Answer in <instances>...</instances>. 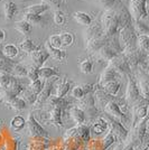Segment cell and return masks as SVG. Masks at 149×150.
Returning a JSON list of instances; mask_svg holds the SVG:
<instances>
[{"instance_id":"cell-25","label":"cell","mask_w":149,"mask_h":150,"mask_svg":"<svg viewBox=\"0 0 149 150\" xmlns=\"http://www.w3.org/2000/svg\"><path fill=\"white\" fill-rule=\"evenodd\" d=\"M4 13L6 20H13V17L18 13V7L13 1H7L4 5Z\"/></svg>"},{"instance_id":"cell-15","label":"cell","mask_w":149,"mask_h":150,"mask_svg":"<svg viewBox=\"0 0 149 150\" xmlns=\"http://www.w3.org/2000/svg\"><path fill=\"white\" fill-rule=\"evenodd\" d=\"M48 57H50V54L47 53V50H42L40 47H38V50H36L31 54L33 66H35L37 69H42L45 62L48 59Z\"/></svg>"},{"instance_id":"cell-34","label":"cell","mask_w":149,"mask_h":150,"mask_svg":"<svg viewBox=\"0 0 149 150\" xmlns=\"http://www.w3.org/2000/svg\"><path fill=\"white\" fill-rule=\"evenodd\" d=\"M76 130H77L76 137L80 138V140L84 141V142H87L90 140V128L87 125H79L76 127Z\"/></svg>"},{"instance_id":"cell-8","label":"cell","mask_w":149,"mask_h":150,"mask_svg":"<svg viewBox=\"0 0 149 150\" xmlns=\"http://www.w3.org/2000/svg\"><path fill=\"white\" fill-rule=\"evenodd\" d=\"M122 100H118L116 96L110 100L108 103L106 104V106L103 108V111L106 114H109L113 118L118 119L120 122H122L124 125H129L130 123V119L128 117L127 113H124L122 110H121V106H120V103H121Z\"/></svg>"},{"instance_id":"cell-38","label":"cell","mask_w":149,"mask_h":150,"mask_svg":"<svg viewBox=\"0 0 149 150\" xmlns=\"http://www.w3.org/2000/svg\"><path fill=\"white\" fill-rule=\"evenodd\" d=\"M133 28H135L137 35H148L149 36V27L143 20L133 21Z\"/></svg>"},{"instance_id":"cell-24","label":"cell","mask_w":149,"mask_h":150,"mask_svg":"<svg viewBox=\"0 0 149 150\" xmlns=\"http://www.w3.org/2000/svg\"><path fill=\"white\" fill-rule=\"evenodd\" d=\"M71 84H72V82H70L67 80V77L64 76L62 79V81H61V83L56 88V94H55L56 98H65V95L71 90Z\"/></svg>"},{"instance_id":"cell-40","label":"cell","mask_w":149,"mask_h":150,"mask_svg":"<svg viewBox=\"0 0 149 150\" xmlns=\"http://www.w3.org/2000/svg\"><path fill=\"white\" fill-rule=\"evenodd\" d=\"M137 44L138 47L143 50L149 53V36L148 35H138L137 36Z\"/></svg>"},{"instance_id":"cell-36","label":"cell","mask_w":149,"mask_h":150,"mask_svg":"<svg viewBox=\"0 0 149 150\" xmlns=\"http://www.w3.org/2000/svg\"><path fill=\"white\" fill-rule=\"evenodd\" d=\"M116 140H117V137L112 133L111 131L109 132L108 134H106V137H104L101 141H100V146H101V149L102 150H106L110 146L116 142Z\"/></svg>"},{"instance_id":"cell-7","label":"cell","mask_w":149,"mask_h":150,"mask_svg":"<svg viewBox=\"0 0 149 150\" xmlns=\"http://www.w3.org/2000/svg\"><path fill=\"white\" fill-rule=\"evenodd\" d=\"M77 106L81 108L82 110L84 111L87 120H89V121H94L95 119L99 118L100 109L96 106V103H95V100H94L93 92L87 94L82 100H80Z\"/></svg>"},{"instance_id":"cell-47","label":"cell","mask_w":149,"mask_h":150,"mask_svg":"<svg viewBox=\"0 0 149 150\" xmlns=\"http://www.w3.org/2000/svg\"><path fill=\"white\" fill-rule=\"evenodd\" d=\"M54 23H55V25H63L64 24V21H65V16H64V13H63L62 10H60V9H57L55 10V13H54Z\"/></svg>"},{"instance_id":"cell-14","label":"cell","mask_w":149,"mask_h":150,"mask_svg":"<svg viewBox=\"0 0 149 150\" xmlns=\"http://www.w3.org/2000/svg\"><path fill=\"white\" fill-rule=\"evenodd\" d=\"M137 84L140 90V93L145 99L149 100V72L145 69H139L136 71Z\"/></svg>"},{"instance_id":"cell-21","label":"cell","mask_w":149,"mask_h":150,"mask_svg":"<svg viewBox=\"0 0 149 150\" xmlns=\"http://www.w3.org/2000/svg\"><path fill=\"white\" fill-rule=\"evenodd\" d=\"M44 48L47 50V53L50 54V56H52L56 61H61L62 62V61H64L66 58V52L65 50H62V48H55V47L50 46L48 42L45 43Z\"/></svg>"},{"instance_id":"cell-44","label":"cell","mask_w":149,"mask_h":150,"mask_svg":"<svg viewBox=\"0 0 149 150\" xmlns=\"http://www.w3.org/2000/svg\"><path fill=\"white\" fill-rule=\"evenodd\" d=\"M27 79L31 82H35L39 80V69L35 67V66H31L28 67V71H27Z\"/></svg>"},{"instance_id":"cell-45","label":"cell","mask_w":149,"mask_h":150,"mask_svg":"<svg viewBox=\"0 0 149 150\" xmlns=\"http://www.w3.org/2000/svg\"><path fill=\"white\" fill-rule=\"evenodd\" d=\"M43 86H44L43 81L39 79V80H37V81H35V82H31L29 88H29V90H31L34 94L38 95V94L40 93V91L43 90Z\"/></svg>"},{"instance_id":"cell-13","label":"cell","mask_w":149,"mask_h":150,"mask_svg":"<svg viewBox=\"0 0 149 150\" xmlns=\"http://www.w3.org/2000/svg\"><path fill=\"white\" fill-rule=\"evenodd\" d=\"M26 125H27L28 132H29V134H31V137H34V138H47L48 137L47 131L38 123V121L35 119L34 113L33 112H31L28 114V118L26 120Z\"/></svg>"},{"instance_id":"cell-51","label":"cell","mask_w":149,"mask_h":150,"mask_svg":"<svg viewBox=\"0 0 149 150\" xmlns=\"http://www.w3.org/2000/svg\"><path fill=\"white\" fill-rule=\"evenodd\" d=\"M147 119H149V106H148V114H147V117H146V119L145 120H147Z\"/></svg>"},{"instance_id":"cell-6","label":"cell","mask_w":149,"mask_h":150,"mask_svg":"<svg viewBox=\"0 0 149 150\" xmlns=\"http://www.w3.org/2000/svg\"><path fill=\"white\" fill-rule=\"evenodd\" d=\"M127 77H128V83H127V88H126V94H124V101L127 105L132 108L135 104L141 102L145 98L140 93V90L138 88L135 76L132 74H129L127 75Z\"/></svg>"},{"instance_id":"cell-32","label":"cell","mask_w":149,"mask_h":150,"mask_svg":"<svg viewBox=\"0 0 149 150\" xmlns=\"http://www.w3.org/2000/svg\"><path fill=\"white\" fill-rule=\"evenodd\" d=\"M15 80V76L8 73H0V91L8 88Z\"/></svg>"},{"instance_id":"cell-46","label":"cell","mask_w":149,"mask_h":150,"mask_svg":"<svg viewBox=\"0 0 149 150\" xmlns=\"http://www.w3.org/2000/svg\"><path fill=\"white\" fill-rule=\"evenodd\" d=\"M48 43L50 46L55 48H61L62 47V40H61V35H52L48 38Z\"/></svg>"},{"instance_id":"cell-37","label":"cell","mask_w":149,"mask_h":150,"mask_svg":"<svg viewBox=\"0 0 149 150\" xmlns=\"http://www.w3.org/2000/svg\"><path fill=\"white\" fill-rule=\"evenodd\" d=\"M79 69L80 72L83 74H91L93 72V62L91 59H83L80 64H79Z\"/></svg>"},{"instance_id":"cell-16","label":"cell","mask_w":149,"mask_h":150,"mask_svg":"<svg viewBox=\"0 0 149 150\" xmlns=\"http://www.w3.org/2000/svg\"><path fill=\"white\" fill-rule=\"evenodd\" d=\"M94 85L92 84H81V85H76L71 90V95L76 99V100H82L87 94L93 92Z\"/></svg>"},{"instance_id":"cell-30","label":"cell","mask_w":149,"mask_h":150,"mask_svg":"<svg viewBox=\"0 0 149 150\" xmlns=\"http://www.w3.org/2000/svg\"><path fill=\"white\" fill-rule=\"evenodd\" d=\"M26 127V120L21 115H15L10 121V128L13 131H21Z\"/></svg>"},{"instance_id":"cell-4","label":"cell","mask_w":149,"mask_h":150,"mask_svg":"<svg viewBox=\"0 0 149 150\" xmlns=\"http://www.w3.org/2000/svg\"><path fill=\"white\" fill-rule=\"evenodd\" d=\"M122 53V48L119 44L118 37L111 39L108 44H106L103 47H101L96 53H95V57L99 62H106L109 63L113 57Z\"/></svg>"},{"instance_id":"cell-5","label":"cell","mask_w":149,"mask_h":150,"mask_svg":"<svg viewBox=\"0 0 149 150\" xmlns=\"http://www.w3.org/2000/svg\"><path fill=\"white\" fill-rule=\"evenodd\" d=\"M137 35L135 28H133V21L130 25L123 27L118 35L119 44L122 48V52H127L132 48H136L138 44H137Z\"/></svg>"},{"instance_id":"cell-9","label":"cell","mask_w":149,"mask_h":150,"mask_svg":"<svg viewBox=\"0 0 149 150\" xmlns=\"http://www.w3.org/2000/svg\"><path fill=\"white\" fill-rule=\"evenodd\" d=\"M147 4H148V0H130L129 1L128 10L133 21L143 20L148 17Z\"/></svg>"},{"instance_id":"cell-27","label":"cell","mask_w":149,"mask_h":150,"mask_svg":"<svg viewBox=\"0 0 149 150\" xmlns=\"http://www.w3.org/2000/svg\"><path fill=\"white\" fill-rule=\"evenodd\" d=\"M50 7V5H47L46 2H42L39 5H33V6L27 7L24 13H33V15H37V16H40L42 13H44L45 11H47Z\"/></svg>"},{"instance_id":"cell-19","label":"cell","mask_w":149,"mask_h":150,"mask_svg":"<svg viewBox=\"0 0 149 150\" xmlns=\"http://www.w3.org/2000/svg\"><path fill=\"white\" fill-rule=\"evenodd\" d=\"M109 129V123L104 118H101L99 117L98 119H95V121L92 125V128H91V131L93 132L95 136H100L102 133H104Z\"/></svg>"},{"instance_id":"cell-29","label":"cell","mask_w":149,"mask_h":150,"mask_svg":"<svg viewBox=\"0 0 149 150\" xmlns=\"http://www.w3.org/2000/svg\"><path fill=\"white\" fill-rule=\"evenodd\" d=\"M13 28L17 31H19L20 34H23V35H28V34H31V29H33V25L31 23H28L27 20L23 19V20L16 21Z\"/></svg>"},{"instance_id":"cell-18","label":"cell","mask_w":149,"mask_h":150,"mask_svg":"<svg viewBox=\"0 0 149 150\" xmlns=\"http://www.w3.org/2000/svg\"><path fill=\"white\" fill-rule=\"evenodd\" d=\"M70 115L72 120L74 121L76 125H84L85 121H87V117H85V113L82 110L81 108H79L77 105L72 106L70 109Z\"/></svg>"},{"instance_id":"cell-10","label":"cell","mask_w":149,"mask_h":150,"mask_svg":"<svg viewBox=\"0 0 149 150\" xmlns=\"http://www.w3.org/2000/svg\"><path fill=\"white\" fill-rule=\"evenodd\" d=\"M57 80H58L57 77H52V79H48V80H45L43 90L37 95L36 102L34 103V108L35 109H40V108H43L47 103L48 99L52 96L53 88H54V85H55V83L57 82Z\"/></svg>"},{"instance_id":"cell-26","label":"cell","mask_w":149,"mask_h":150,"mask_svg":"<svg viewBox=\"0 0 149 150\" xmlns=\"http://www.w3.org/2000/svg\"><path fill=\"white\" fill-rule=\"evenodd\" d=\"M73 18L75 19V21L80 25H83L85 27H90L92 25V17L87 13L83 11H75L73 13Z\"/></svg>"},{"instance_id":"cell-31","label":"cell","mask_w":149,"mask_h":150,"mask_svg":"<svg viewBox=\"0 0 149 150\" xmlns=\"http://www.w3.org/2000/svg\"><path fill=\"white\" fill-rule=\"evenodd\" d=\"M9 105H10V108H11L13 110L17 111V112H20V111L26 110V108H27L28 104H27V102L19 95V96H16V98L10 102Z\"/></svg>"},{"instance_id":"cell-41","label":"cell","mask_w":149,"mask_h":150,"mask_svg":"<svg viewBox=\"0 0 149 150\" xmlns=\"http://www.w3.org/2000/svg\"><path fill=\"white\" fill-rule=\"evenodd\" d=\"M74 35L72 33H62L61 34V40H62V46L63 47H70L74 44Z\"/></svg>"},{"instance_id":"cell-20","label":"cell","mask_w":149,"mask_h":150,"mask_svg":"<svg viewBox=\"0 0 149 150\" xmlns=\"http://www.w3.org/2000/svg\"><path fill=\"white\" fill-rule=\"evenodd\" d=\"M118 76H120V75L114 69L109 67V66H106V69H103V72L101 73V75H100V80L98 85H102V84H104V83L110 81H117Z\"/></svg>"},{"instance_id":"cell-42","label":"cell","mask_w":149,"mask_h":150,"mask_svg":"<svg viewBox=\"0 0 149 150\" xmlns=\"http://www.w3.org/2000/svg\"><path fill=\"white\" fill-rule=\"evenodd\" d=\"M21 94L24 95V96H21V98L27 102V104L34 105V103L36 102V99H37V95H36V94L33 93L29 88H27V90L24 88V91L21 92Z\"/></svg>"},{"instance_id":"cell-35","label":"cell","mask_w":149,"mask_h":150,"mask_svg":"<svg viewBox=\"0 0 149 150\" xmlns=\"http://www.w3.org/2000/svg\"><path fill=\"white\" fill-rule=\"evenodd\" d=\"M20 48L23 50V52H25L27 54H31L33 52L38 50V47L33 43V40L31 38H25L20 44Z\"/></svg>"},{"instance_id":"cell-3","label":"cell","mask_w":149,"mask_h":150,"mask_svg":"<svg viewBox=\"0 0 149 150\" xmlns=\"http://www.w3.org/2000/svg\"><path fill=\"white\" fill-rule=\"evenodd\" d=\"M123 55L126 56L127 61L130 65L131 71L136 72L137 69H146V65H147V61H148V53L143 50L141 48H139L137 46L136 48H132L130 50H127V52H122Z\"/></svg>"},{"instance_id":"cell-11","label":"cell","mask_w":149,"mask_h":150,"mask_svg":"<svg viewBox=\"0 0 149 150\" xmlns=\"http://www.w3.org/2000/svg\"><path fill=\"white\" fill-rule=\"evenodd\" d=\"M104 119L108 121V123L110 125V131L117 137V139H119L120 141H126L129 136V131H128L127 127L122 122H120L118 119L113 118L109 114H106V113H104Z\"/></svg>"},{"instance_id":"cell-12","label":"cell","mask_w":149,"mask_h":150,"mask_svg":"<svg viewBox=\"0 0 149 150\" xmlns=\"http://www.w3.org/2000/svg\"><path fill=\"white\" fill-rule=\"evenodd\" d=\"M108 66L113 69L119 75H129L132 74V71L130 69V65L127 61L126 56L123 55V53L119 54L116 57H113L110 62L108 63Z\"/></svg>"},{"instance_id":"cell-50","label":"cell","mask_w":149,"mask_h":150,"mask_svg":"<svg viewBox=\"0 0 149 150\" xmlns=\"http://www.w3.org/2000/svg\"><path fill=\"white\" fill-rule=\"evenodd\" d=\"M146 130L149 132V119L146 120Z\"/></svg>"},{"instance_id":"cell-2","label":"cell","mask_w":149,"mask_h":150,"mask_svg":"<svg viewBox=\"0 0 149 150\" xmlns=\"http://www.w3.org/2000/svg\"><path fill=\"white\" fill-rule=\"evenodd\" d=\"M84 39H85V48L90 54H95L101 47H103L110 42L106 37L100 23H95L90 27H87L84 34Z\"/></svg>"},{"instance_id":"cell-39","label":"cell","mask_w":149,"mask_h":150,"mask_svg":"<svg viewBox=\"0 0 149 150\" xmlns=\"http://www.w3.org/2000/svg\"><path fill=\"white\" fill-rule=\"evenodd\" d=\"M24 19L27 20L28 23H31V25H43L45 21L42 16H37V15H33V13H24Z\"/></svg>"},{"instance_id":"cell-53","label":"cell","mask_w":149,"mask_h":150,"mask_svg":"<svg viewBox=\"0 0 149 150\" xmlns=\"http://www.w3.org/2000/svg\"><path fill=\"white\" fill-rule=\"evenodd\" d=\"M0 1H1V0H0Z\"/></svg>"},{"instance_id":"cell-28","label":"cell","mask_w":149,"mask_h":150,"mask_svg":"<svg viewBox=\"0 0 149 150\" xmlns=\"http://www.w3.org/2000/svg\"><path fill=\"white\" fill-rule=\"evenodd\" d=\"M61 75L57 67H42L39 69V77L43 80H48L52 77H58Z\"/></svg>"},{"instance_id":"cell-1","label":"cell","mask_w":149,"mask_h":150,"mask_svg":"<svg viewBox=\"0 0 149 150\" xmlns=\"http://www.w3.org/2000/svg\"><path fill=\"white\" fill-rule=\"evenodd\" d=\"M132 21L130 13L126 7L120 10H104L100 19L103 33L109 40L118 37L120 30L126 26L132 24Z\"/></svg>"},{"instance_id":"cell-17","label":"cell","mask_w":149,"mask_h":150,"mask_svg":"<svg viewBox=\"0 0 149 150\" xmlns=\"http://www.w3.org/2000/svg\"><path fill=\"white\" fill-rule=\"evenodd\" d=\"M17 64L18 63L13 62V59L7 58L2 53V50L0 48V73H8L13 75V69Z\"/></svg>"},{"instance_id":"cell-23","label":"cell","mask_w":149,"mask_h":150,"mask_svg":"<svg viewBox=\"0 0 149 150\" xmlns=\"http://www.w3.org/2000/svg\"><path fill=\"white\" fill-rule=\"evenodd\" d=\"M96 86L100 88L101 90H103L106 93L113 95V96H116L119 93V91H120V83L118 81L106 82V83L102 84V85H96Z\"/></svg>"},{"instance_id":"cell-33","label":"cell","mask_w":149,"mask_h":150,"mask_svg":"<svg viewBox=\"0 0 149 150\" xmlns=\"http://www.w3.org/2000/svg\"><path fill=\"white\" fill-rule=\"evenodd\" d=\"M2 53H4V55H5L7 58L13 59V58H15V57L19 54V50L16 45L7 44L2 47Z\"/></svg>"},{"instance_id":"cell-49","label":"cell","mask_w":149,"mask_h":150,"mask_svg":"<svg viewBox=\"0 0 149 150\" xmlns=\"http://www.w3.org/2000/svg\"><path fill=\"white\" fill-rule=\"evenodd\" d=\"M6 39V31L0 28V43H2Z\"/></svg>"},{"instance_id":"cell-22","label":"cell","mask_w":149,"mask_h":150,"mask_svg":"<svg viewBox=\"0 0 149 150\" xmlns=\"http://www.w3.org/2000/svg\"><path fill=\"white\" fill-rule=\"evenodd\" d=\"M98 4L103 10H120L124 7L122 0H98Z\"/></svg>"},{"instance_id":"cell-43","label":"cell","mask_w":149,"mask_h":150,"mask_svg":"<svg viewBox=\"0 0 149 150\" xmlns=\"http://www.w3.org/2000/svg\"><path fill=\"white\" fill-rule=\"evenodd\" d=\"M27 71H28V69L25 67L24 65H21V64H17V65H16V67H15V69H13V75L15 76V77H19V79L27 77Z\"/></svg>"},{"instance_id":"cell-52","label":"cell","mask_w":149,"mask_h":150,"mask_svg":"<svg viewBox=\"0 0 149 150\" xmlns=\"http://www.w3.org/2000/svg\"><path fill=\"white\" fill-rule=\"evenodd\" d=\"M1 141H2V134L0 133V142H1Z\"/></svg>"},{"instance_id":"cell-48","label":"cell","mask_w":149,"mask_h":150,"mask_svg":"<svg viewBox=\"0 0 149 150\" xmlns=\"http://www.w3.org/2000/svg\"><path fill=\"white\" fill-rule=\"evenodd\" d=\"M121 150H135V144H131V142H129V144H126V146H124Z\"/></svg>"}]
</instances>
